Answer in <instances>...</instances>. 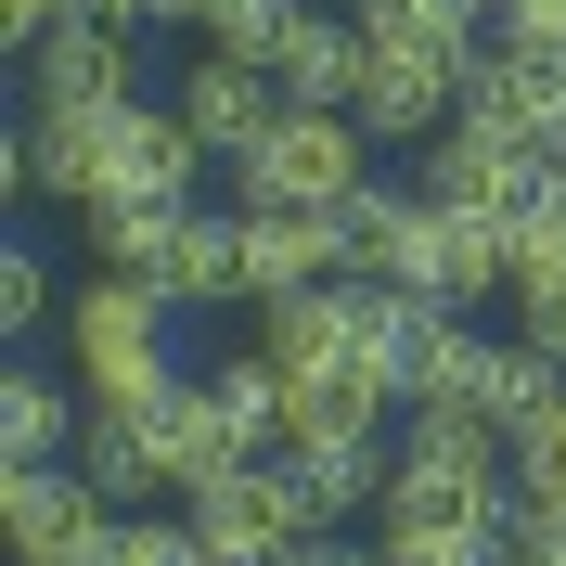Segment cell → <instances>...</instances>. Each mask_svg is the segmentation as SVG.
Wrapping results in <instances>:
<instances>
[{
  "label": "cell",
  "instance_id": "obj_1",
  "mask_svg": "<svg viewBox=\"0 0 566 566\" xmlns=\"http://www.w3.org/2000/svg\"><path fill=\"white\" fill-rule=\"evenodd\" d=\"M168 322H180V310L155 296V283H129V271L91 258V283L65 296V374H77V399H91V412H142V399H168V387H180Z\"/></svg>",
  "mask_w": 566,
  "mask_h": 566
},
{
  "label": "cell",
  "instance_id": "obj_2",
  "mask_svg": "<svg viewBox=\"0 0 566 566\" xmlns=\"http://www.w3.org/2000/svg\"><path fill=\"white\" fill-rule=\"evenodd\" d=\"M515 502V438L476 412H399V476H387V515L399 528H502ZM374 515V528H387Z\"/></svg>",
  "mask_w": 566,
  "mask_h": 566
},
{
  "label": "cell",
  "instance_id": "obj_3",
  "mask_svg": "<svg viewBox=\"0 0 566 566\" xmlns=\"http://www.w3.org/2000/svg\"><path fill=\"white\" fill-rule=\"evenodd\" d=\"M91 258L129 271V283H155L168 310H245L232 207H116V219H91Z\"/></svg>",
  "mask_w": 566,
  "mask_h": 566
},
{
  "label": "cell",
  "instance_id": "obj_4",
  "mask_svg": "<svg viewBox=\"0 0 566 566\" xmlns=\"http://www.w3.org/2000/svg\"><path fill=\"white\" fill-rule=\"evenodd\" d=\"M374 180V129L335 104H283L271 129L232 155V207H348Z\"/></svg>",
  "mask_w": 566,
  "mask_h": 566
},
{
  "label": "cell",
  "instance_id": "obj_5",
  "mask_svg": "<svg viewBox=\"0 0 566 566\" xmlns=\"http://www.w3.org/2000/svg\"><path fill=\"white\" fill-rule=\"evenodd\" d=\"M490 52V39H476ZM463 39H412V27H360V91H348V116L374 142H438L463 116V65H476Z\"/></svg>",
  "mask_w": 566,
  "mask_h": 566
},
{
  "label": "cell",
  "instance_id": "obj_6",
  "mask_svg": "<svg viewBox=\"0 0 566 566\" xmlns=\"http://www.w3.org/2000/svg\"><path fill=\"white\" fill-rule=\"evenodd\" d=\"M129 104H27V129H13V180H27L39 207H77V219H104L116 207V168H129Z\"/></svg>",
  "mask_w": 566,
  "mask_h": 566
},
{
  "label": "cell",
  "instance_id": "obj_7",
  "mask_svg": "<svg viewBox=\"0 0 566 566\" xmlns=\"http://www.w3.org/2000/svg\"><path fill=\"white\" fill-rule=\"evenodd\" d=\"M180 515H193V541H207L219 566H283V554H296V541L322 528L310 476H296V463H283V451H258V463H232V476H207V490L180 502Z\"/></svg>",
  "mask_w": 566,
  "mask_h": 566
},
{
  "label": "cell",
  "instance_id": "obj_8",
  "mask_svg": "<svg viewBox=\"0 0 566 566\" xmlns=\"http://www.w3.org/2000/svg\"><path fill=\"white\" fill-rule=\"evenodd\" d=\"M232 245H245V310H271V296L348 283V207H232Z\"/></svg>",
  "mask_w": 566,
  "mask_h": 566
},
{
  "label": "cell",
  "instance_id": "obj_9",
  "mask_svg": "<svg viewBox=\"0 0 566 566\" xmlns=\"http://www.w3.org/2000/svg\"><path fill=\"white\" fill-rule=\"evenodd\" d=\"M541 180L554 168H541L528 142H502V129H438L424 142V207H451V219H502V232H515Z\"/></svg>",
  "mask_w": 566,
  "mask_h": 566
},
{
  "label": "cell",
  "instance_id": "obj_10",
  "mask_svg": "<svg viewBox=\"0 0 566 566\" xmlns=\"http://www.w3.org/2000/svg\"><path fill=\"white\" fill-rule=\"evenodd\" d=\"M142 451H155V476H168V502H193L207 476H232V463H258L245 451V424H232V399L207 387V374H180L168 399H142Z\"/></svg>",
  "mask_w": 566,
  "mask_h": 566
},
{
  "label": "cell",
  "instance_id": "obj_11",
  "mask_svg": "<svg viewBox=\"0 0 566 566\" xmlns=\"http://www.w3.org/2000/svg\"><path fill=\"white\" fill-rule=\"evenodd\" d=\"M348 271L360 283H399V296L438 283V207H424V180L412 193H399V180H360L348 193Z\"/></svg>",
  "mask_w": 566,
  "mask_h": 566
},
{
  "label": "cell",
  "instance_id": "obj_12",
  "mask_svg": "<svg viewBox=\"0 0 566 566\" xmlns=\"http://www.w3.org/2000/svg\"><path fill=\"white\" fill-rule=\"evenodd\" d=\"M168 104L193 116V142H207L219 168H232V155H245V142H258V129L283 116V77H271V65H245V52H193Z\"/></svg>",
  "mask_w": 566,
  "mask_h": 566
},
{
  "label": "cell",
  "instance_id": "obj_13",
  "mask_svg": "<svg viewBox=\"0 0 566 566\" xmlns=\"http://www.w3.org/2000/svg\"><path fill=\"white\" fill-rule=\"evenodd\" d=\"M129 39L142 27H104V13L27 39V104H129Z\"/></svg>",
  "mask_w": 566,
  "mask_h": 566
},
{
  "label": "cell",
  "instance_id": "obj_14",
  "mask_svg": "<svg viewBox=\"0 0 566 566\" xmlns=\"http://www.w3.org/2000/svg\"><path fill=\"white\" fill-rule=\"evenodd\" d=\"M91 515H116L77 463H13V490H0V528H13V566H39L52 541H77Z\"/></svg>",
  "mask_w": 566,
  "mask_h": 566
},
{
  "label": "cell",
  "instance_id": "obj_15",
  "mask_svg": "<svg viewBox=\"0 0 566 566\" xmlns=\"http://www.w3.org/2000/svg\"><path fill=\"white\" fill-rule=\"evenodd\" d=\"M271 77H283V104H335V116H348V91H360V27H335L322 0H296Z\"/></svg>",
  "mask_w": 566,
  "mask_h": 566
},
{
  "label": "cell",
  "instance_id": "obj_16",
  "mask_svg": "<svg viewBox=\"0 0 566 566\" xmlns=\"http://www.w3.org/2000/svg\"><path fill=\"white\" fill-rule=\"evenodd\" d=\"M77 438H91V399L52 387V374H13L0 387V451L13 463H77Z\"/></svg>",
  "mask_w": 566,
  "mask_h": 566
},
{
  "label": "cell",
  "instance_id": "obj_17",
  "mask_svg": "<svg viewBox=\"0 0 566 566\" xmlns=\"http://www.w3.org/2000/svg\"><path fill=\"white\" fill-rule=\"evenodd\" d=\"M348 27H412V39H463V52H476L490 13H476V0H348Z\"/></svg>",
  "mask_w": 566,
  "mask_h": 566
},
{
  "label": "cell",
  "instance_id": "obj_18",
  "mask_svg": "<svg viewBox=\"0 0 566 566\" xmlns=\"http://www.w3.org/2000/svg\"><path fill=\"white\" fill-rule=\"evenodd\" d=\"M374 541H387V566H502V528H399L387 515Z\"/></svg>",
  "mask_w": 566,
  "mask_h": 566
},
{
  "label": "cell",
  "instance_id": "obj_19",
  "mask_svg": "<svg viewBox=\"0 0 566 566\" xmlns=\"http://www.w3.org/2000/svg\"><path fill=\"white\" fill-rule=\"evenodd\" d=\"M515 490H541V502H566V387L541 399L528 424H515Z\"/></svg>",
  "mask_w": 566,
  "mask_h": 566
},
{
  "label": "cell",
  "instance_id": "obj_20",
  "mask_svg": "<svg viewBox=\"0 0 566 566\" xmlns=\"http://www.w3.org/2000/svg\"><path fill=\"white\" fill-rule=\"evenodd\" d=\"M65 296H77V283H52V258H39V245H13V271H0V322H13V335L65 322Z\"/></svg>",
  "mask_w": 566,
  "mask_h": 566
},
{
  "label": "cell",
  "instance_id": "obj_21",
  "mask_svg": "<svg viewBox=\"0 0 566 566\" xmlns=\"http://www.w3.org/2000/svg\"><path fill=\"white\" fill-rule=\"evenodd\" d=\"M515 335H528L541 360L566 374V283H541V296H515Z\"/></svg>",
  "mask_w": 566,
  "mask_h": 566
},
{
  "label": "cell",
  "instance_id": "obj_22",
  "mask_svg": "<svg viewBox=\"0 0 566 566\" xmlns=\"http://www.w3.org/2000/svg\"><path fill=\"white\" fill-rule=\"evenodd\" d=\"M116 541H129V515H91V528H77V541H52V554H39V566H129V554H116Z\"/></svg>",
  "mask_w": 566,
  "mask_h": 566
},
{
  "label": "cell",
  "instance_id": "obj_23",
  "mask_svg": "<svg viewBox=\"0 0 566 566\" xmlns=\"http://www.w3.org/2000/svg\"><path fill=\"white\" fill-rule=\"evenodd\" d=\"M283 566H387V541H360V528H310Z\"/></svg>",
  "mask_w": 566,
  "mask_h": 566
},
{
  "label": "cell",
  "instance_id": "obj_24",
  "mask_svg": "<svg viewBox=\"0 0 566 566\" xmlns=\"http://www.w3.org/2000/svg\"><path fill=\"white\" fill-rule=\"evenodd\" d=\"M476 13H490V27H502V0H476Z\"/></svg>",
  "mask_w": 566,
  "mask_h": 566
}]
</instances>
